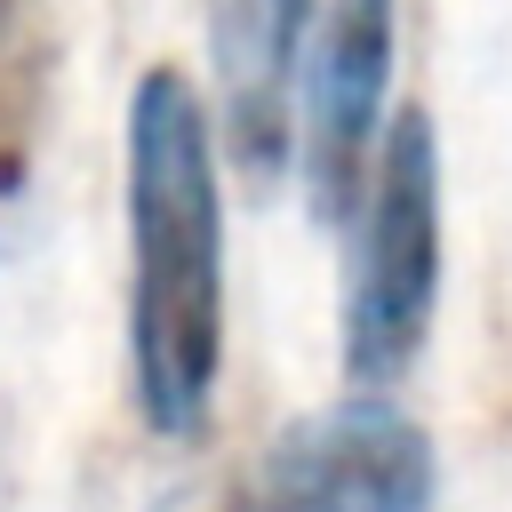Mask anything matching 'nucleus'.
<instances>
[{
    "mask_svg": "<svg viewBox=\"0 0 512 512\" xmlns=\"http://www.w3.org/2000/svg\"><path fill=\"white\" fill-rule=\"evenodd\" d=\"M128 400L152 440H200L224 376V144L192 72L152 64L120 120Z\"/></svg>",
    "mask_w": 512,
    "mask_h": 512,
    "instance_id": "obj_1",
    "label": "nucleus"
},
{
    "mask_svg": "<svg viewBox=\"0 0 512 512\" xmlns=\"http://www.w3.org/2000/svg\"><path fill=\"white\" fill-rule=\"evenodd\" d=\"M440 272H448V232H440V128L424 104L384 112L368 184L344 216V296H336V360L344 384L392 392L440 320Z\"/></svg>",
    "mask_w": 512,
    "mask_h": 512,
    "instance_id": "obj_2",
    "label": "nucleus"
},
{
    "mask_svg": "<svg viewBox=\"0 0 512 512\" xmlns=\"http://www.w3.org/2000/svg\"><path fill=\"white\" fill-rule=\"evenodd\" d=\"M192 512H440V456L392 392L352 384L344 400L288 416Z\"/></svg>",
    "mask_w": 512,
    "mask_h": 512,
    "instance_id": "obj_3",
    "label": "nucleus"
},
{
    "mask_svg": "<svg viewBox=\"0 0 512 512\" xmlns=\"http://www.w3.org/2000/svg\"><path fill=\"white\" fill-rule=\"evenodd\" d=\"M392 56H400V0H320L304 72H296V176L312 200V224L344 232L376 136H384V96H392Z\"/></svg>",
    "mask_w": 512,
    "mask_h": 512,
    "instance_id": "obj_4",
    "label": "nucleus"
},
{
    "mask_svg": "<svg viewBox=\"0 0 512 512\" xmlns=\"http://www.w3.org/2000/svg\"><path fill=\"white\" fill-rule=\"evenodd\" d=\"M320 0H208V80L224 168L272 192L296 168V72Z\"/></svg>",
    "mask_w": 512,
    "mask_h": 512,
    "instance_id": "obj_5",
    "label": "nucleus"
},
{
    "mask_svg": "<svg viewBox=\"0 0 512 512\" xmlns=\"http://www.w3.org/2000/svg\"><path fill=\"white\" fill-rule=\"evenodd\" d=\"M56 80H64V0H0V248L24 232L40 200Z\"/></svg>",
    "mask_w": 512,
    "mask_h": 512,
    "instance_id": "obj_6",
    "label": "nucleus"
}]
</instances>
